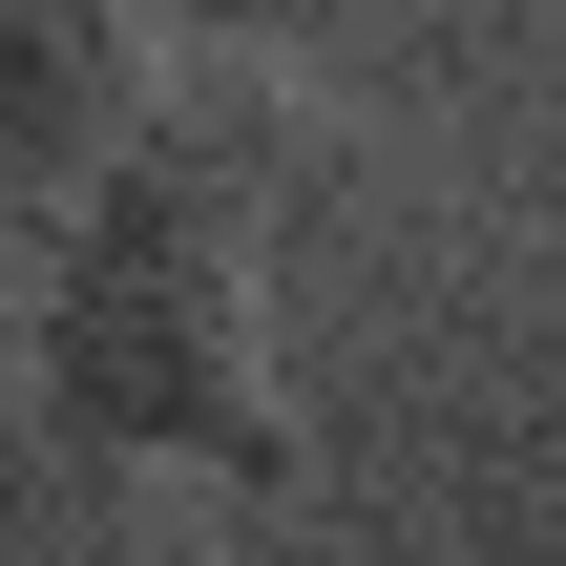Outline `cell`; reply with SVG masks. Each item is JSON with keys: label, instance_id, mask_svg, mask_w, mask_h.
I'll return each mask as SVG.
<instances>
[{"label": "cell", "instance_id": "cell-1", "mask_svg": "<svg viewBox=\"0 0 566 566\" xmlns=\"http://www.w3.org/2000/svg\"><path fill=\"white\" fill-rule=\"evenodd\" d=\"M273 210H294V105L168 63V105L0 252L21 273V399L63 441V483H231L294 504L315 441L273 399Z\"/></svg>", "mask_w": 566, "mask_h": 566}, {"label": "cell", "instance_id": "cell-2", "mask_svg": "<svg viewBox=\"0 0 566 566\" xmlns=\"http://www.w3.org/2000/svg\"><path fill=\"white\" fill-rule=\"evenodd\" d=\"M168 0H0V252L168 105Z\"/></svg>", "mask_w": 566, "mask_h": 566}, {"label": "cell", "instance_id": "cell-3", "mask_svg": "<svg viewBox=\"0 0 566 566\" xmlns=\"http://www.w3.org/2000/svg\"><path fill=\"white\" fill-rule=\"evenodd\" d=\"M357 0H168V42H210V63H315Z\"/></svg>", "mask_w": 566, "mask_h": 566}, {"label": "cell", "instance_id": "cell-4", "mask_svg": "<svg viewBox=\"0 0 566 566\" xmlns=\"http://www.w3.org/2000/svg\"><path fill=\"white\" fill-rule=\"evenodd\" d=\"M0 546H63V483L21 462V357H0Z\"/></svg>", "mask_w": 566, "mask_h": 566}]
</instances>
